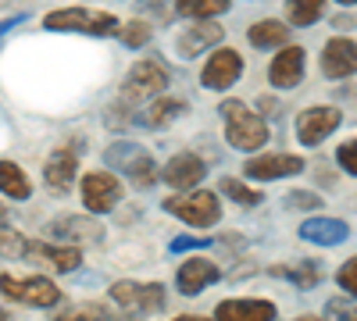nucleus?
Wrapping results in <instances>:
<instances>
[{
  "mask_svg": "<svg viewBox=\"0 0 357 321\" xmlns=\"http://www.w3.org/2000/svg\"><path fill=\"white\" fill-rule=\"evenodd\" d=\"M0 193H8L11 200H29V193H33L25 171L15 161H0Z\"/></svg>",
  "mask_w": 357,
  "mask_h": 321,
  "instance_id": "obj_25",
  "label": "nucleus"
},
{
  "mask_svg": "<svg viewBox=\"0 0 357 321\" xmlns=\"http://www.w3.org/2000/svg\"><path fill=\"white\" fill-rule=\"evenodd\" d=\"M0 318H11V314H8V311H0Z\"/></svg>",
  "mask_w": 357,
  "mask_h": 321,
  "instance_id": "obj_39",
  "label": "nucleus"
},
{
  "mask_svg": "<svg viewBox=\"0 0 357 321\" xmlns=\"http://www.w3.org/2000/svg\"><path fill=\"white\" fill-rule=\"evenodd\" d=\"M340 4H357V0H340Z\"/></svg>",
  "mask_w": 357,
  "mask_h": 321,
  "instance_id": "obj_38",
  "label": "nucleus"
},
{
  "mask_svg": "<svg viewBox=\"0 0 357 321\" xmlns=\"http://www.w3.org/2000/svg\"><path fill=\"white\" fill-rule=\"evenodd\" d=\"M104 161L118 175H129L132 186H139V189H151L158 182V164L139 143H111V147L104 150Z\"/></svg>",
  "mask_w": 357,
  "mask_h": 321,
  "instance_id": "obj_2",
  "label": "nucleus"
},
{
  "mask_svg": "<svg viewBox=\"0 0 357 321\" xmlns=\"http://www.w3.org/2000/svg\"><path fill=\"white\" fill-rule=\"evenodd\" d=\"M275 279H286L293 282L296 289H314L321 282V265L318 260H296V265H275L272 268Z\"/></svg>",
  "mask_w": 357,
  "mask_h": 321,
  "instance_id": "obj_22",
  "label": "nucleus"
},
{
  "mask_svg": "<svg viewBox=\"0 0 357 321\" xmlns=\"http://www.w3.org/2000/svg\"><path fill=\"white\" fill-rule=\"evenodd\" d=\"M336 282H340V289H347L350 297H357V257H350L347 265L336 272Z\"/></svg>",
  "mask_w": 357,
  "mask_h": 321,
  "instance_id": "obj_33",
  "label": "nucleus"
},
{
  "mask_svg": "<svg viewBox=\"0 0 357 321\" xmlns=\"http://www.w3.org/2000/svg\"><path fill=\"white\" fill-rule=\"evenodd\" d=\"M139 11L154 18H172V0H139Z\"/></svg>",
  "mask_w": 357,
  "mask_h": 321,
  "instance_id": "obj_35",
  "label": "nucleus"
},
{
  "mask_svg": "<svg viewBox=\"0 0 357 321\" xmlns=\"http://www.w3.org/2000/svg\"><path fill=\"white\" fill-rule=\"evenodd\" d=\"M29 253H40L47 265L57 268V272H75L79 260H82V253H79L75 246H43V243H29Z\"/></svg>",
  "mask_w": 357,
  "mask_h": 321,
  "instance_id": "obj_24",
  "label": "nucleus"
},
{
  "mask_svg": "<svg viewBox=\"0 0 357 321\" xmlns=\"http://www.w3.org/2000/svg\"><path fill=\"white\" fill-rule=\"evenodd\" d=\"M65 318H107V307H100V304H79V307L65 311Z\"/></svg>",
  "mask_w": 357,
  "mask_h": 321,
  "instance_id": "obj_36",
  "label": "nucleus"
},
{
  "mask_svg": "<svg viewBox=\"0 0 357 321\" xmlns=\"http://www.w3.org/2000/svg\"><path fill=\"white\" fill-rule=\"evenodd\" d=\"M232 4L229 0H178L175 11L183 18H215V15H225Z\"/></svg>",
  "mask_w": 357,
  "mask_h": 321,
  "instance_id": "obj_27",
  "label": "nucleus"
},
{
  "mask_svg": "<svg viewBox=\"0 0 357 321\" xmlns=\"http://www.w3.org/2000/svg\"><path fill=\"white\" fill-rule=\"evenodd\" d=\"M336 157H340V164H343V171H350V175H357V139H350V143H343V147L336 150Z\"/></svg>",
  "mask_w": 357,
  "mask_h": 321,
  "instance_id": "obj_34",
  "label": "nucleus"
},
{
  "mask_svg": "<svg viewBox=\"0 0 357 321\" xmlns=\"http://www.w3.org/2000/svg\"><path fill=\"white\" fill-rule=\"evenodd\" d=\"M29 253V240L15 225H8V208H0V257H25Z\"/></svg>",
  "mask_w": 357,
  "mask_h": 321,
  "instance_id": "obj_26",
  "label": "nucleus"
},
{
  "mask_svg": "<svg viewBox=\"0 0 357 321\" xmlns=\"http://www.w3.org/2000/svg\"><path fill=\"white\" fill-rule=\"evenodd\" d=\"M204 161L197 157V154H175L168 164H165V171H161V179L172 186V189H193V186H200V179H204Z\"/></svg>",
  "mask_w": 357,
  "mask_h": 321,
  "instance_id": "obj_18",
  "label": "nucleus"
},
{
  "mask_svg": "<svg viewBox=\"0 0 357 321\" xmlns=\"http://www.w3.org/2000/svg\"><path fill=\"white\" fill-rule=\"evenodd\" d=\"M200 246H207V240H200V236H175L172 240V253H186V250H200Z\"/></svg>",
  "mask_w": 357,
  "mask_h": 321,
  "instance_id": "obj_37",
  "label": "nucleus"
},
{
  "mask_svg": "<svg viewBox=\"0 0 357 321\" xmlns=\"http://www.w3.org/2000/svg\"><path fill=\"white\" fill-rule=\"evenodd\" d=\"M47 232L54 240H75V243H100L104 240V228L86 214H65V218L50 221Z\"/></svg>",
  "mask_w": 357,
  "mask_h": 321,
  "instance_id": "obj_17",
  "label": "nucleus"
},
{
  "mask_svg": "<svg viewBox=\"0 0 357 321\" xmlns=\"http://www.w3.org/2000/svg\"><path fill=\"white\" fill-rule=\"evenodd\" d=\"M0 293L15 304H25V307H57L61 304V289H57L50 279L43 275H29V279H18V275H0Z\"/></svg>",
  "mask_w": 357,
  "mask_h": 321,
  "instance_id": "obj_5",
  "label": "nucleus"
},
{
  "mask_svg": "<svg viewBox=\"0 0 357 321\" xmlns=\"http://www.w3.org/2000/svg\"><path fill=\"white\" fill-rule=\"evenodd\" d=\"M286 203H289V208H296V211H318L321 208V196L318 193H307V189H293V193H286Z\"/></svg>",
  "mask_w": 357,
  "mask_h": 321,
  "instance_id": "obj_32",
  "label": "nucleus"
},
{
  "mask_svg": "<svg viewBox=\"0 0 357 321\" xmlns=\"http://www.w3.org/2000/svg\"><path fill=\"white\" fill-rule=\"evenodd\" d=\"M118 29H122V33H118V40H122L126 47H132V50H139V47H146V43H151V25H146V22H129V25H118Z\"/></svg>",
  "mask_w": 357,
  "mask_h": 321,
  "instance_id": "obj_30",
  "label": "nucleus"
},
{
  "mask_svg": "<svg viewBox=\"0 0 357 321\" xmlns=\"http://www.w3.org/2000/svg\"><path fill=\"white\" fill-rule=\"evenodd\" d=\"M350 236V225L340 218H307L301 225V240L318 243V246H340Z\"/></svg>",
  "mask_w": 357,
  "mask_h": 321,
  "instance_id": "obj_19",
  "label": "nucleus"
},
{
  "mask_svg": "<svg viewBox=\"0 0 357 321\" xmlns=\"http://www.w3.org/2000/svg\"><path fill=\"white\" fill-rule=\"evenodd\" d=\"M218 189H222L232 203H240V208H257V203H264V193H261V189H250L247 182H240V179H229V175L218 182Z\"/></svg>",
  "mask_w": 357,
  "mask_h": 321,
  "instance_id": "obj_28",
  "label": "nucleus"
},
{
  "mask_svg": "<svg viewBox=\"0 0 357 321\" xmlns=\"http://www.w3.org/2000/svg\"><path fill=\"white\" fill-rule=\"evenodd\" d=\"M304 50L301 47H286L275 54V61L268 65V82L275 86V90H293L296 82L304 79Z\"/></svg>",
  "mask_w": 357,
  "mask_h": 321,
  "instance_id": "obj_16",
  "label": "nucleus"
},
{
  "mask_svg": "<svg viewBox=\"0 0 357 321\" xmlns=\"http://www.w3.org/2000/svg\"><path fill=\"white\" fill-rule=\"evenodd\" d=\"M82 203L93 214H107L122 203V182L107 171H89L82 179Z\"/></svg>",
  "mask_w": 357,
  "mask_h": 321,
  "instance_id": "obj_9",
  "label": "nucleus"
},
{
  "mask_svg": "<svg viewBox=\"0 0 357 321\" xmlns=\"http://www.w3.org/2000/svg\"><path fill=\"white\" fill-rule=\"evenodd\" d=\"M304 171V157L296 154H264V157H250L243 164V175L254 182H275L286 175H301Z\"/></svg>",
  "mask_w": 357,
  "mask_h": 321,
  "instance_id": "obj_11",
  "label": "nucleus"
},
{
  "mask_svg": "<svg viewBox=\"0 0 357 321\" xmlns=\"http://www.w3.org/2000/svg\"><path fill=\"white\" fill-rule=\"evenodd\" d=\"M111 300L122 307L126 314H161L165 311V285L161 282H114Z\"/></svg>",
  "mask_w": 357,
  "mask_h": 321,
  "instance_id": "obj_7",
  "label": "nucleus"
},
{
  "mask_svg": "<svg viewBox=\"0 0 357 321\" xmlns=\"http://www.w3.org/2000/svg\"><path fill=\"white\" fill-rule=\"evenodd\" d=\"M197 25H190V29H183V33L175 36V54L178 57H197L200 50H207V47H218L222 43V25L218 22H207V18H193Z\"/></svg>",
  "mask_w": 357,
  "mask_h": 321,
  "instance_id": "obj_13",
  "label": "nucleus"
},
{
  "mask_svg": "<svg viewBox=\"0 0 357 321\" xmlns=\"http://www.w3.org/2000/svg\"><path fill=\"white\" fill-rule=\"evenodd\" d=\"M165 211L175 214V218H183L193 228H211L222 218V203H218L215 193H207V189H183L178 196L165 200Z\"/></svg>",
  "mask_w": 357,
  "mask_h": 321,
  "instance_id": "obj_3",
  "label": "nucleus"
},
{
  "mask_svg": "<svg viewBox=\"0 0 357 321\" xmlns=\"http://www.w3.org/2000/svg\"><path fill=\"white\" fill-rule=\"evenodd\" d=\"M279 311L272 300H222L215 307V318L225 321H272Z\"/></svg>",
  "mask_w": 357,
  "mask_h": 321,
  "instance_id": "obj_20",
  "label": "nucleus"
},
{
  "mask_svg": "<svg viewBox=\"0 0 357 321\" xmlns=\"http://www.w3.org/2000/svg\"><path fill=\"white\" fill-rule=\"evenodd\" d=\"M340 125H343V114L336 107H307V111H301V118H296V139H301L304 147H318V143L329 139Z\"/></svg>",
  "mask_w": 357,
  "mask_h": 321,
  "instance_id": "obj_10",
  "label": "nucleus"
},
{
  "mask_svg": "<svg viewBox=\"0 0 357 321\" xmlns=\"http://www.w3.org/2000/svg\"><path fill=\"white\" fill-rule=\"evenodd\" d=\"M222 122H225V139L229 147L243 150V154H254L257 147L268 143V125L261 114H254L243 100H222Z\"/></svg>",
  "mask_w": 357,
  "mask_h": 321,
  "instance_id": "obj_1",
  "label": "nucleus"
},
{
  "mask_svg": "<svg viewBox=\"0 0 357 321\" xmlns=\"http://www.w3.org/2000/svg\"><path fill=\"white\" fill-rule=\"evenodd\" d=\"M178 114H186V104L183 100H172V97H161V100H154L151 107L143 111V125L146 129H165V125H172Z\"/></svg>",
  "mask_w": 357,
  "mask_h": 321,
  "instance_id": "obj_23",
  "label": "nucleus"
},
{
  "mask_svg": "<svg viewBox=\"0 0 357 321\" xmlns=\"http://www.w3.org/2000/svg\"><path fill=\"white\" fill-rule=\"evenodd\" d=\"M325 318H350V321H357V300L354 297L329 300V304H325Z\"/></svg>",
  "mask_w": 357,
  "mask_h": 321,
  "instance_id": "obj_31",
  "label": "nucleus"
},
{
  "mask_svg": "<svg viewBox=\"0 0 357 321\" xmlns=\"http://www.w3.org/2000/svg\"><path fill=\"white\" fill-rule=\"evenodd\" d=\"M161 90H168V68L161 57H146V61H136L126 86H122V104H143L154 100Z\"/></svg>",
  "mask_w": 357,
  "mask_h": 321,
  "instance_id": "obj_6",
  "label": "nucleus"
},
{
  "mask_svg": "<svg viewBox=\"0 0 357 321\" xmlns=\"http://www.w3.org/2000/svg\"><path fill=\"white\" fill-rule=\"evenodd\" d=\"M286 15L293 25H314L325 15V0H286Z\"/></svg>",
  "mask_w": 357,
  "mask_h": 321,
  "instance_id": "obj_29",
  "label": "nucleus"
},
{
  "mask_svg": "<svg viewBox=\"0 0 357 321\" xmlns=\"http://www.w3.org/2000/svg\"><path fill=\"white\" fill-rule=\"evenodd\" d=\"M321 72L329 79H350L357 75V43L347 36H336L321 50Z\"/></svg>",
  "mask_w": 357,
  "mask_h": 321,
  "instance_id": "obj_15",
  "label": "nucleus"
},
{
  "mask_svg": "<svg viewBox=\"0 0 357 321\" xmlns=\"http://www.w3.org/2000/svg\"><path fill=\"white\" fill-rule=\"evenodd\" d=\"M222 279V272H218V265L215 260H204V257H193V260H186L183 268H178V275H175V289L183 297H200L207 285H215Z\"/></svg>",
  "mask_w": 357,
  "mask_h": 321,
  "instance_id": "obj_14",
  "label": "nucleus"
},
{
  "mask_svg": "<svg viewBox=\"0 0 357 321\" xmlns=\"http://www.w3.org/2000/svg\"><path fill=\"white\" fill-rule=\"evenodd\" d=\"M247 40H250L257 50H279V47H286V40H289V29H286L282 22H275V18H264V22H254V25H250Z\"/></svg>",
  "mask_w": 357,
  "mask_h": 321,
  "instance_id": "obj_21",
  "label": "nucleus"
},
{
  "mask_svg": "<svg viewBox=\"0 0 357 321\" xmlns=\"http://www.w3.org/2000/svg\"><path fill=\"white\" fill-rule=\"evenodd\" d=\"M50 33H89V36H114L118 33V18L111 11H86V8H65V11H50L43 18Z\"/></svg>",
  "mask_w": 357,
  "mask_h": 321,
  "instance_id": "obj_4",
  "label": "nucleus"
},
{
  "mask_svg": "<svg viewBox=\"0 0 357 321\" xmlns=\"http://www.w3.org/2000/svg\"><path fill=\"white\" fill-rule=\"evenodd\" d=\"M240 75H243V57L232 47H222L204 61L200 82H204V90H229V86L240 82Z\"/></svg>",
  "mask_w": 357,
  "mask_h": 321,
  "instance_id": "obj_8",
  "label": "nucleus"
},
{
  "mask_svg": "<svg viewBox=\"0 0 357 321\" xmlns=\"http://www.w3.org/2000/svg\"><path fill=\"white\" fill-rule=\"evenodd\" d=\"M79 175V147H57L43 168V182L54 193H68Z\"/></svg>",
  "mask_w": 357,
  "mask_h": 321,
  "instance_id": "obj_12",
  "label": "nucleus"
}]
</instances>
